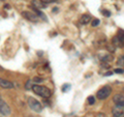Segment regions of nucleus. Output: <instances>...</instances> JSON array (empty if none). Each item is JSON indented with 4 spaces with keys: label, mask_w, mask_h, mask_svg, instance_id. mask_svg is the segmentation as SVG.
Masks as SVG:
<instances>
[{
    "label": "nucleus",
    "mask_w": 124,
    "mask_h": 117,
    "mask_svg": "<svg viewBox=\"0 0 124 117\" xmlns=\"http://www.w3.org/2000/svg\"><path fill=\"white\" fill-rule=\"evenodd\" d=\"M0 113L4 116H7L10 114V108L4 100L0 99Z\"/></svg>",
    "instance_id": "20e7f679"
},
{
    "label": "nucleus",
    "mask_w": 124,
    "mask_h": 117,
    "mask_svg": "<svg viewBox=\"0 0 124 117\" xmlns=\"http://www.w3.org/2000/svg\"><path fill=\"white\" fill-rule=\"evenodd\" d=\"M101 13H102L103 15H106L107 17H110V15H111V14H110V11H108V10H104V9L101 11Z\"/></svg>",
    "instance_id": "6ab92c4d"
},
{
    "label": "nucleus",
    "mask_w": 124,
    "mask_h": 117,
    "mask_svg": "<svg viewBox=\"0 0 124 117\" xmlns=\"http://www.w3.org/2000/svg\"><path fill=\"white\" fill-rule=\"evenodd\" d=\"M0 87L4 89H10V88H14V84L13 82H10L8 80H4L2 78H0Z\"/></svg>",
    "instance_id": "0eeeda50"
},
{
    "label": "nucleus",
    "mask_w": 124,
    "mask_h": 117,
    "mask_svg": "<svg viewBox=\"0 0 124 117\" xmlns=\"http://www.w3.org/2000/svg\"><path fill=\"white\" fill-rule=\"evenodd\" d=\"M99 23H100V21L98 20V19H95V20L92 21V26H93V27H96V26L99 25Z\"/></svg>",
    "instance_id": "2eb2a0df"
},
{
    "label": "nucleus",
    "mask_w": 124,
    "mask_h": 117,
    "mask_svg": "<svg viewBox=\"0 0 124 117\" xmlns=\"http://www.w3.org/2000/svg\"><path fill=\"white\" fill-rule=\"evenodd\" d=\"M111 92H112V88L110 86H103L101 89H99L97 91L96 96H97L98 100H106L111 94Z\"/></svg>",
    "instance_id": "7ed1b4c3"
},
{
    "label": "nucleus",
    "mask_w": 124,
    "mask_h": 117,
    "mask_svg": "<svg viewBox=\"0 0 124 117\" xmlns=\"http://www.w3.org/2000/svg\"><path fill=\"white\" fill-rule=\"evenodd\" d=\"M115 73L121 74V73H123V69H122V68H117V69H115Z\"/></svg>",
    "instance_id": "aec40b11"
},
{
    "label": "nucleus",
    "mask_w": 124,
    "mask_h": 117,
    "mask_svg": "<svg viewBox=\"0 0 124 117\" xmlns=\"http://www.w3.org/2000/svg\"><path fill=\"white\" fill-rule=\"evenodd\" d=\"M42 81V79H40V78H34V82H41Z\"/></svg>",
    "instance_id": "412c9836"
},
{
    "label": "nucleus",
    "mask_w": 124,
    "mask_h": 117,
    "mask_svg": "<svg viewBox=\"0 0 124 117\" xmlns=\"http://www.w3.org/2000/svg\"><path fill=\"white\" fill-rule=\"evenodd\" d=\"M27 103H28L29 107L32 109L33 111H35V112H41L42 111V105L38 102V100H36L35 99H33V97H28Z\"/></svg>",
    "instance_id": "f03ea898"
},
{
    "label": "nucleus",
    "mask_w": 124,
    "mask_h": 117,
    "mask_svg": "<svg viewBox=\"0 0 124 117\" xmlns=\"http://www.w3.org/2000/svg\"><path fill=\"white\" fill-rule=\"evenodd\" d=\"M69 87H70V85L66 84V85H64V86H63V88H62V90H63V91H66V90H67V89H68Z\"/></svg>",
    "instance_id": "a211bd4d"
},
{
    "label": "nucleus",
    "mask_w": 124,
    "mask_h": 117,
    "mask_svg": "<svg viewBox=\"0 0 124 117\" xmlns=\"http://www.w3.org/2000/svg\"><path fill=\"white\" fill-rule=\"evenodd\" d=\"M113 102L117 106L124 107V95L123 94H115L113 97Z\"/></svg>",
    "instance_id": "423d86ee"
},
{
    "label": "nucleus",
    "mask_w": 124,
    "mask_h": 117,
    "mask_svg": "<svg viewBox=\"0 0 124 117\" xmlns=\"http://www.w3.org/2000/svg\"><path fill=\"white\" fill-rule=\"evenodd\" d=\"M118 112H123V107L121 106H117L113 109V114L114 113H118Z\"/></svg>",
    "instance_id": "f8f14e48"
},
{
    "label": "nucleus",
    "mask_w": 124,
    "mask_h": 117,
    "mask_svg": "<svg viewBox=\"0 0 124 117\" xmlns=\"http://www.w3.org/2000/svg\"><path fill=\"white\" fill-rule=\"evenodd\" d=\"M113 117H124V112H118V113H114Z\"/></svg>",
    "instance_id": "dca6fc26"
},
{
    "label": "nucleus",
    "mask_w": 124,
    "mask_h": 117,
    "mask_svg": "<svg viewBox=\"0 0 124 117\" xmlns=\"http://www.w3.org/2000/svg\"><path fill=\"white\" fill-rule=\"evenodd\" d=\"M25 87H26V89H31L33 87V85H32V82H31L30 80L29 81H27L26 82V85H25Z\"/></svg>",
    "instance_id": "ddd939ff"
},
{
    "label": "nucleus",
    "mask_w": 124,
    "mask_h": 117,
    "mask_svg": "<svg viewBox=\"0 0 124 117\" xmlns=\"http://www.w3.org/2000/svg\"><path fill=\"white\" fill-rule=\"evenodd\" d=\"M88 103L90 104V105H93L95 103V97L94 96H89L88 97Z\"/></svg>",
    "instance_id": "4468645a"
},
{
    "label": "nucleus",
    "mask_w": 124,
    "mask_h": 117,
    "mask_svg": "<svg viewBox=\"0 0 124 117\" xmlns=\"http://www.w3.org/2000/svg\"><path fill=\"white\" fill-rule=\"evenodd\" d=\"M32 90L35 94L39 95L41 97H45V99H49V97L52 95V92L49 88H46L45 86H40V85H36V84L33 85Z\"/></svg>",
    "instance_id": "f257e3e1"
},
{
    "label": "nucleus",
    "mask_w": 124,
    "mask_h": 117,
    "mask_svg": "<svg viewBox=\"0 0 124 117\" xmlns=\"http://www.w3.org/2000/svg\"><path fill=\"white\" fill-rule=\"evenodd\" d=\"M117 37L119 38L120 42H121L122 46H123V45H124V31H123V30H120V31H119Z\"/></svg>",
    "instance_id": "9d476101"
},
{
    "label": "nucleus",
    "mask_w": 124,
    "mask_h": 117,
    "mask_svg": "<svg viewBox=\"0 0 124 117\" xmlns=\"http://www.w3.org/2000/svg\"><path fill=\"white\" fill-rule=\"evenodd\" d=\"M90 21H91V16L90 15H83L80 19V23L83 24V25H87Z\"/></svg>",
    "instance_id": "1a4fd4ad"
},
{
    "label": "nucleus",
    "mask_w": 124,
    "mask_h": 117,
    "mask_svg": "<svg viewBox=\"0 0 124 117\" xmlns=\"http://www.w3.org/2000/svg\"><path fill=\"white\" fill-rule=\"evenodd\" d=\"M41 1L44 2V3H46H46H51V2H56V0H41Z\"/></svg>",
    "instance_id": "f3484780"
},
{
    "label": "nucleus",
    "mask_w": 124,
    "mask_h": 117,
    "mask_svg": "<svg viewBox=\"0 0 124 117\" xmlns=\"http://www.w3.org/2000/svg\"><path fill=\"white\" fill-rule=\"evenodd\" d=\"M117 65L118 66H124V55L120 56L117 60Z\"/></svg>",
    "instance_id": "9b49d317"
},
{
    "label": "nucleus",
    "mask_w": 124,
    "mask_h": 117,
    "mask_svg": "<svg viewBox=\"0 0 124 117\" xmlns=\"http://www.w3.org/2000/svg\"><path fill=\"white\" fill-rule=\"evenodd\" d=\"M32 5L34 6V8L36 9H39V8H44L46 7V3H44L42 1H39V0H33L32 1Z\"/></svg>",
    "instance_id": "6e6552de"
},
{
    "label": "nucleus",
    "mask_w": 124,
    "mask_h": 117,
    "mask_svg": "<svg viewBox=\"0 0 124 117\" xmlns=\"http://www.w3.org/2000/svg\"><path fill=\"white\" fill-rule=\"evenodd\" d=\"M22 16L31 22H37L38 21V16L34 13H31V11H23Z\"/></svg>",
    "instance_id": "39448f33"
}]
</instances>
